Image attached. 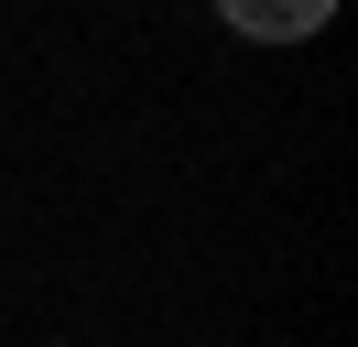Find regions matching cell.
I'll return each mask as SVG.
<instances>
[{"label":"cell","instance_id":"1","mask_svg":"<svg viewBox=\"0 0 358 347\" xmlns=\"http://www.w3.org/2000/svg\"><path fill=\"white\" fill-rule=\"evenodd\" d=\"M228 22H239L250 43H304V33H326L336 22V0H217Z\"/></svg>","mask_w":358,"mask_h":347}]
</instances>
